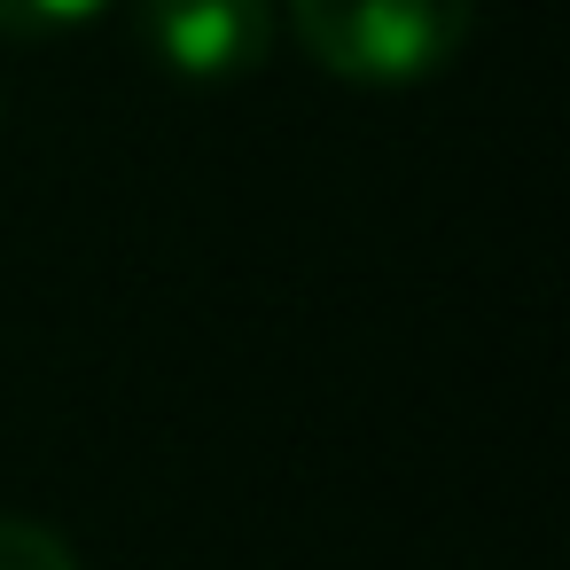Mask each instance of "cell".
Returning <instances> with one entry per match:
<instances>
[{
    "instance_id": "obj_1",
    "label": "cell",
    "mask_w": 570,
    "mask_h": 570,
    "mask_svg": "<svg viewBox=\"0 0 570 570\" xmlns=\"http://www.w3.org/2000/svg\"><path fill=\"white\" fill-rule=\"evenodd\" d=\"M289 24L344 87H422L461 56L476 0H289Z\"/></svg>"
},
{
    "instance_id": "obj_2",
    "label": "cell",
    "mask_w": 570,
    "mask_h": 570,
    "mask_svg": "<svg viewBox=\"0 0 570 570\" xmlns=\"http://www.w3.org/2000/svg\"><path fill=\"white\" fill-rule=\"evenodd\" d=\"M141 40L180 87H235L274 48V0H141Z\"/></svg>"
},
{
    "instance_id": "obj_3",
    "label": "cell",
    "mask_w": 570,
    "mask_h": 570,
    "mask_svg": "<svg viewBox=\"0 0 570 570\" xmlns=\"http://www.w3.org/2000/svg\"><path fill=\"white\" fill-rule=\"evenodd\" d=\"M0 570H79L71 539L32 523V515H0Z\"/></svg>"
},
{
    "instance_id": "obj_4",
    "label": "cell",
    "mask_w": 570,
    "mask_h": 570,
    "mask_svg": "<svg viewBox=\"0 0 570 570\" xmlns=\"http://www.w3.org/2000/svg\"><path fill=\"white\" fill-rule=\"evenodd\" d=\"M110 9V0H0V32L9 40H48V32H79Z\"/></svg>"
}]
</instances>
